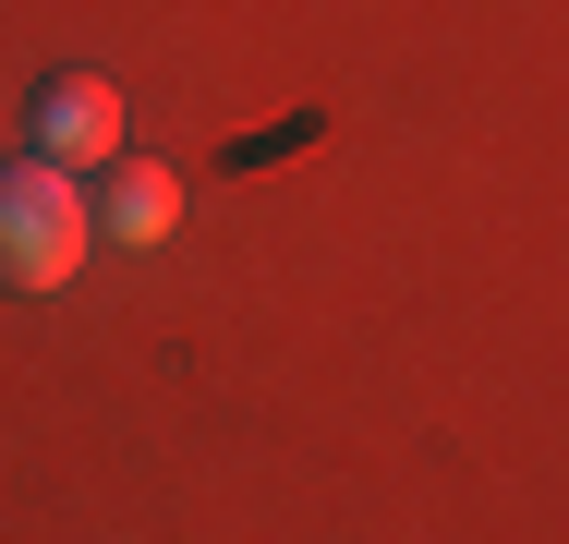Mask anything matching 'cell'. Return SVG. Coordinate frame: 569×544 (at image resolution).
Returning a JSON list of instances; mask_svg holds the SVG:
<instances>
[{"label":"cell","instance_id":"7a4b0ae2","mask_svg":"<svg viewBox=\"0 0 569 544\" xmlns=\"http://www.w3.org/2000/svg\"><path fill=\"white\" fill-rule=\"evenodd\" d=\"M24 133H37V158H61V170H110L121 158V85L110 73H49L37 109H24Z\"/></svg>","mask_w":569,"mask_h":544},{"label":"cell","instance_id":"6da1fadb","mask_svg":"<svg viewBox=\"0 0 569 544\" xmlns=\"http://www.w3.org/2000/svg\"><path fill=\"white\" fill-rule=\"evenodd\" d=\"M86 242H98V218H86V194H73V170L61 158H0V291H61L73 266H86Z\"/></svg>","mask_w":569,"mask_h":544},{"label":"cell","instance_id":"3957f363","mask_svg":"<svg viewBox=\"0 0 569 544\" xmlns=\"http://www.w3.org/2000/svg\"><path fill=\"white\" fill-rule=\"evenodd\" d=\"M86 218H98V242L146 254V242H170V218H182V182H170L158 158H110V170H98V194H86Z\"/></svg>","mask_w":569,"mask_h":544}]
</instances>
